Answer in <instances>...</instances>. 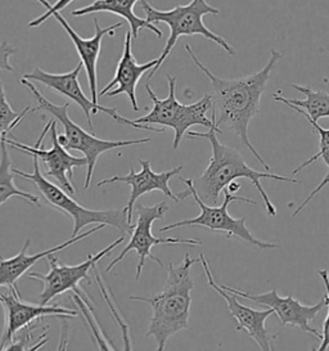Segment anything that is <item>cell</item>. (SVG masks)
Here are the masks:
<instances>
[{"instance_id": "22", "label": "cell", "mask_w": 329, "mask_h": 351, "mask_svg": "<svg viewBox=\"0 0 329 351\" xmlns=\"http://www.w3.org/2000/svg\"><path fill=\"white\" fill-rule=\"evenodd\" d=\"M7 134L3 135L0 139V206L5 204L12 197H19L29 202L31 205L40 207L39 197L23 192L14 184V173L12 170V160L8 152V145L5 142Z\"/></svg>"}, {"instance_id": "12", "label": "cell", "mask_w": 329, "mask_h": 351, "mask_svg": "<svg viewBox=\"0 0 329 351\" xmlns=\"http://www.w3.org/2000/svg\"><path fill=\"white\" fill-rule=\"evenodd\" d=\"M125 241V234L116 241H113L110 246L103 248L95 255H88V258L79 264V265H63L60 264L57 256L51 254L47 256L49 263V271L47 274H40L36 271H32L29 274L31 279L40 280L42 283V291L39 295L41 305H48L51 300L56 299L62 293H66L69 291H77L80 289L79 285L82 280L89 278V271L92 270L98 261L111 254L113 248L117 247ZM89 280V279H88Z\"/></svg>"}, {"instance_id": "23", "label": "cell", "mask_w": 329, "mask_h": 351, "mask_svg": "<svg viewBox=\"0 0 329 351\" xmlns=\"http://www.w3.org/2000/svg\"><path fill=\"white\" fill-rule=\"evenodd\" d=\"M288 107H291L292 110H295V111L298 112V114H302V116L308 120V123L311 124V126L315 129L317 134L319 135V145H320V149H319L318 154L313 156V157H310L308 161L302 162L301 165L296 167V169L292 171V176H296L298 171L304 170V169H305V167H308V166L313 165L315 161H318L320 158H321V160L324 161V164L329 167V129H324V128H321V126L318 124V121L311 120V119L308 117V114H305L301 108L295 107V106H288Z\"/></svg>"}, {"instance_id": "13", "label": "cell", "mask_w": 329, "mask_h": 351, "mask_svg": "<svg viewBox=\"0 0 329 351\" xmlns=\"http://www.w3.org/2000/svg\"><path fill=\"white\" fill-rule=\"evenodd\" d=\"M0 305L4 310V330L0 341V350H5L14 336L35 320L45 317H56L62 319L77 317L76 310L61 308L58 305L49 306L25 302L21 298L17 286L8 289V293L5 295L0 293Z\"/></svg>"}, {"instance_id": "17", "label": "cell", "mask_w": 329, "mask_h": 351, "mask_svg": "<svg viewBox=\"0 0 329 351\" xmlns=\"http://www.w3.org/2000/svg\"><path fill=\"white\" fill-rule=\"evenodd\" d=\"M51 17H54L57 21L60 22L64 32L70 36L72 44L75 45L77 54L80 56V62L82 63V67L85 69L88 83H89V89L92 94V101L94 104H98V75H97V66H98V58L101 54V48H102L103 38L106 35L113 36L114 32L123 26V22H117L114 25H111L108 27H101L98 19H94V25H95V34L89 39H84L77 32L72 29L71 25L67 22V20L62 16L60 12H54Z\"/></svg>"}, {"instance_id": "15", "label": "cell", "mask_w": 329, "mask_h": 351, "mask_svg": "<svg viewBox=\"0 0 329 351\" xmlns=\"http://www.w3.org/2000/svg\"><path fill=\"white\" fill-rule=\"evenodd\" d=\"M199 261L202 263V267L205 270L208 286L216 291L223 299L226 300L229 314L236 322V330H245L247 335L256 342L257 346L261 350H271L270 336L267 333L265 323H267V318L271 314H274L273 309L269 308V309L265 310H255L249 308V306H246V305H242L238 301V296H236L232 292H229V291H226L216 283L211 268H210V264L206 260L204 254L199 255Z\"/></svg>"}, {"instance_id": "29", "label": "cell", "mask_w": 329, "mask_h": 351, "mask_svg": "<svg viewBox=\"0 0 329 351\" xmlns=\"http://www.w3.org/2000/svg\"><path fill=\"white\" fill-rule=\"evenodd\" d=\"M327 184H329V173L327 174V176H324V179H323V180L319 183V186H317V188H315V189H314V191H313L310 195H308V198H306V199H305V201H304V202H302V204H301V205H300V206L296 208V211L293 213V217H297L298 214H300V213L304 210V207L308 206V202H310V201H311L314 197L317 196L319 192H320V191H321L324 186H327Z\"/></svg>"}, {"instance_id": "14", "label": "cell", "mask_w": 329, "mask_h": 351, "mask_svg": "<svg viewBox=\"0 0 329 351\" xmlns=\"http://www.w3.org/2000/svg\"><path fill=\"white\" fill-rule=\"evenodd\" d=\"M221 287L234 293L238 298L254 301L260 305H265L267 308L273 309V311L277 314L279 320L282 322V324L298 327L302 332L310 333L319 340H321V335L310 326V322L315 320L319 313L327 306V304H328L327 295H324L318 304L308 306V305H304L302 302H300L297 299H295L292 295H289L287 298L279 296L277 289H273L267 293L252 295L248 292H243L241 289H232L226 285H221Z\"/></svg>"}, {"instance_id": "9", "label": "cell", "mask_w": 329, "mask_h": 351, "mask_svg": "<svg viewBox=\"0 0 329 351\" xmlns=\"http://www.w3.org/2000/svg\"><path fill=\"white\" fill-rule=\"evenodd\" d=\"M10 135L5 136V142L10 148H14L26 155L36 156L41 164L47 167L44 176L54 178L67 193L71 196L75 195L76 189L72 182L73 170L82 166L86 167V158L70 155L67 149L60 143L56 119L45 125L34 147L10 139Z\"/></svg>"}, {"instance_id": "1", "label": "cell", "mask_w": 329, "mask_h": 351, "mask_svg": "<svg viewBox=\"0 0 329 351\" xmlns=\"http://www.w3.org/2000/svg\"><path fill=\"white\" fill-rule=\"evenodd\" d=\"M185 51L192 58L197 69L205 75L212 85V114H215L216 126L220 128L224 125L229 130H232L239 138L242 145L269 171L270 166L267 165L265 160L260 156L249 141L248 126L254 117L260 112L261 97L267 89L274 67L283 58V54L276 49H271L267 64L260 71L238 79H221L211 73L199 61L189 44H185Z\"/></svg>"}, {"instance_id": "18", "label": "cell", "mask_w": 329, "mask_h": 351, "mask_svg": "<svg viewBox=\"0 0 329 351\" xmlns=\"http://www.w3.org/2000/svg\"><path fill=\"white\" fill-rule=\"evenodd\" d=\"M132 32H126L125 43H123V52L120 61L117 63V69L114 73V77L110 84L98 93L99 97H117L120 94H126L134 111H139L138 99H136V85L142 79L144 73L151 71L157 64V58L147 63H138L133 54L132 48Z\"/></svg>"}, {"instance_id": "16", "label": "cell", "mask_w": 329, "mask_h": 351, "mask_svg": "<svg viewBox=\"0 0 329 351\" xmlns=\"http://www.w3.org/2000/svg\"><path fill=\"white\" fill-rule=\"evenodd\" d=\"M142 165V171L135 173L133 167L130 169V173L127 176H114L112 178H107L99 180L97 183V186H107V184H112V183H125L127 186H132V193L130 198L127 202V223L133 226V213L134 206L136 204V201L139 199V197L143 196L145 193L154 192V191H160L162 192L164 196L169 197L170 199H173L174 202H180L179 198L176 197L174 192L171 191V188L169 186V182L176 176H180L182 170L184 169V166L179 165L164 173H154L151 167V162L147 160H139L138 161Z\"/></svg>"}, {"instance_id": "24", "label": "cell", "mask_w": 329, "mask_h": 351, "mask_svg": "<svg viewBox=\"0 0 329 351\" xmlns=\"http://www.w3.org/2000/svg\"><path fill=\"white\" fill-rule=\"evenodd\" d=\"M30 111V107H26L21 114L13 111L10 102L7 101L3 82L0 80V139L3 135H10L12 130L20 124L22 119Z\"/></svg>"}, {"instance_id": "11", "label": "cell", "mask_w": 329, "mask_h": 351, "mask_svg": "<svg viewBox=\"0 0 329 351\" xmlns=\"http://www.w3.org/2000/svg\"><path fill=\"white\" fill-rule=\"evenodd\" d=\"M82 62L77 63V66L73 70L66 73H47L39 67H36L32 73L23 75V79L41 83L42 85L48 86L49 89H53L57 93L62 94V95L67 97L69 99H71L72 102L77 104L84 111L90 129H93L92 114L103 112V114L112 117L113 120L117 121L119 124L129 125L135 129H142V130H148V132H154V133H164V130L162 128H154L152 125L135 124L133 120H129L119 114L117 107H104L99 104H94L92 99H89L85 95L80 82H79V75L82 73Z\"/></svg>"}, {"instance_id": "6", "label": "cell", "mask_w": 329, "mask_h": 351, "mask_svg": "<svg viewBox=\"0 0 329 351\" xmlns=\"http://www.w3.org/2000/svg\"><path fill=\"white\" fill-rule=\"evenodd\" d=\"M34 171L25 173L19 169H13L16 176L23 178L34 183L39 189L42 198L56 208L61 210L73 220V230L72 237L77 236L82 230V228L90 224H106L110 227L116 228L123 234H130L133 232L134 226L127 223V210L123 208H114V210H90L82 206L73 197L67 193L61 186H56L48 180V178L41 174L40 161L35 155H31Z\"/></svg>"}, {"instance_id": "5", "label": "cell", "mask_w": 329, "mask_h": 351, "mask_svg": "<svg viewBox=\"0 0 329 351\" xmlns=\"http://www.w3.org/2000/svg\"><path fill=\"white\" fill-rule=\"evenodd\" d=\"M141 1H142V8L145 13L147 22H149V23L164 22L170 27V35H169L167 42L164 44V51L157 58V64L148 75V80L152 79L156 73L160 70V67L166 61L169 54L174 49L175 44L182 36L201 35L207 40H211L217 45H220L229 56H234L236 51L232 48V45L226 42L224 38H221L220 35H217L206 27L204 16L206 14L217 16L220 13L217 8L211 7L206 0H192L186 5H176L171 11H158L152 5H149L148 1H145V0H141Z\"/></svg>"}, {"instance_id": "30", "label": "cell", "mask_w": 329, "mask_h": 351, "mask_svg": "<svg viewBox=\"0 0 329 351\" xmlns=\"http://www.w3.org/2000/svg\"><path fill=\"white\" fill-rule=\"evenodd\" d=\"M226 189L230 192V193H236V191H239L241 189V184L239 183H236V180H233V182H230L228 186H226Z\"/></svg>"}, {"instance_id": "19", "label": "cell", "mask_w": 329, "mask_h": 351, "mask_svg": "<svg viewBox=\"0 0 329 351\" xmlns=\"http://www.w3.org/2000/svg\"><path fill=\"white\" fill-rule=\"evenodd\" d=\"M106 224H98L97 227L93 228L88 232L84 233H79L77 236L71 237V239L63 242L62 245H58L56 247L48 248L45 251H41L38 254H32L29 255L27 251L31 245V239H26L25 245L21 248L20 252L13 256V258H4L0 255V287H7V289H12L14 286H17V280L29 270L32 268L39 260L41 258H47L48 255L51 254H57L64 248L70 247L72 245L77 243L79 241H82L84 238L89 237L94 234L95 232L101 230L103 228H106Z\"/></svg>"}, {"instance_id": "8", "label": "cell", "mask_w": 329, "mask_h": 351, "mask_svg": "<svg viewBox=\"0 0 329 351\" xmlns=\"http://www.w3.org/2000/svg\"><path fill=\"white\" fill-rule=\"evenodd\" d=\"M179 179L186 186V189L183 192L175 193L176 197L179 198V201H183L188 197H193L197 205L201 208V214L198 217L193 219H185L182 221H176L173 224L164 226L160 229V232H169L176 228L180 227H204L212 230V232H226V238L236 237L241 241L246 242L248 245L258 248V250H269V248H277L278 245L274 243H269V242H263L260 239H257L247 228V217H241V219H234L230 217V214L228 213V207L232 202H243L248 205H256V201L245 198V197L233 196V193H230L226 188L223 189L224 193V202L221 206H211L207 205L201 199V197L198 196L197 191H195V184H193V179H183L179 176Z\"/></svg>"}, {"instance_id": "10", "label": "cell", "mask_w": 329, "mask_h": 351, "mask_svg": "<svg viewBox=\"0 0 329 351\" xmlns=\"http://www.w3.org/2000/svg\"><path fill=\"white\" fill-rule=\"evenodd\" d=\"M134 210L138 214V220L136 224L134 226L133 232L130 233V241L127 246L123 248V251L119 254V256L113 258L112 261L108 264L106 269L107 273H110L120 261H123V258L130 252L135 251L138 254V265H136V274L135 279L139 280L142 271H143L145 260L151 258L154 263H157L160 267L164 268V263L158 258H156L152 254V247L158 246V245H189V246H202L204 242L198 239H184V238H157L152 234V224L157 220H164V214L170 210V206L162 201L154 206H144L142 204H138L134 206Z\"/></svg>"}, {"instance_id": "4", "label": "cell", "mask_w": 329, "mask_h": 351, "mask_svg": "<svg viewBox=\"0 0 329 351\" xmlns=\"http://www.w3.org/2000/svg\"><path fill=\"white\" fill-rule=\"evenodd\" d=\"M20 83L26 86L30 93L35 97L38 107L31 108L32 112L40 111L45 114H51L53 119L57 120L63 128V135H58V141L67 151H80L84 157L86 158V179H85V189H89L92 184L93 174L94 169L97 165V161L99 156L104 152L112 151L116 148L127 147V145H143L149 143V138H142V139H134V141H106L99 139L95 135L85 132L82 126L73 123L69 116V108L70 104H64L63 106H57L48 101L39 89L31 83L27 79H21Z\"/></svg>"}, {"instance_id": "7", "label": "cell", "mask_w": 329, "mask_h": 351, "mask_svg": "<svg viewBox=\"0 0 329 351\" xmlns=\"http://www.w3.org/2000/svg\"><path fill=\"white\" fill-rule=\"evenodd\" d=\"M169 82V95L164 99H160L149 84L145 85V90L149 95L154 108L149 114L133 120L135 124L158 125L174 129V143L173 148L178 149L182 143L184 135L193 125H202L207 129H211L215 124V114H212L211 120L207 119V112L212 110V97L205 94L199 101L192 104H180L176 99V82L175 76L166 75Z\"/></svg>"}, {"instance_id": "2", "label": "cell", "mask_w": 329, "mask_h": 351, "mask_svg": "<svg viewBox=\"0 0 329 351\" xmlns=\"http://www.w3.org/2000/svg\"><path fill=\"white\" fill-rule=\"evenodd\" d=\"M221 133V129L217 128L215 124L211 129H208L207 133H198V132H188V138H204L210 142L211 145V157L208 166L204 171V174L198 179L193 180L195 191L201 199L207 205H216L219 202L220 195L226 186L236 180L238 178H246L252 182L258 193L263 197V201L265 204L267 215L269 217H277V208L270 201L267 196V191L261 186V179H273L278 182H286L292 184H301V182L295 178L277 176V174H267L256 171L255 169L247 165L245 158L242 155L232 147L223 145L217 134Z\"/></svg>"}, {"instance_id": "3", "label": "cell", "mask_w": 329, "mask_h": 351, "mask_svg": "<svg viewBox=\"0 0 329 351\" xmlns=\"http://www.w3.org/2000/svg\"><path fill=\"white\" fill-rule=\"evenodd\" d=\"M199 258H193L185 254L179 265L170 264L164 289L152 298L130 296L132 301H141L151 305L152 317L149 320L147 337H154L157 350H164L167 340L180 330L189 328V314L192 305L191 292L195 289L192 268Z\"/></svg>"}, {"instance_id": "25", "label": "cell", "mask_w": 329, "mask_h": 351, "mask_svg": "<svg viewBox=\"0 0 329 351\" xmlns=\"http://www.w3.org/2000/svg\"><path fill=\"white\" fill-rule=\"evenodd\" d=\"M93 270H94L95 278H97V282H98V285H99V287H101V292H102L103 296H104V299H106V301H107V304H108L110 309H111V311H112V314L114 315V318H116V320H117V323H119V324H120V327L123 328V340H125V349H126V350H132V345H130V336H129V328H127V326L123 323V320L120 318L119 313H117L116 309H114L112 301L110 300L108 292H107V289H106V287H104V283H103L102 279H101V276H99L98 270H97L95 267L93 268Z\"/></svg>"}, {"instance_id": "27", "label": "cell", "mask_w": 329, "mask_h": 351, "mask_svg": "<svg viewBox=\"0 0 329 351\" xmlns=\"http://www.w3.org/2000/svg\"><path fill=\"white\" fill-rule=\"evenodd\" d=\"M318 274L320 276L321 280H323V283H324V287H326V295L328 298V304H327L328 313H327V317H326V320L323 323L321 342H320V345H319L315 350L324 351L327 350L329 348V271L327 269H321V270H318Z\"/></svg>"}, {"instance_id": "21", "label": "cell", "mask_w": 329, "mask_h": 351, "mask_svg": "<svg viewBox=\"0 0 329 351\" xmlns=\"http://www.w3.org/2000/svg\"><path fill=\"white\" fill-rule=\"evenodd\" d=\"M292 88L304 94L305 99H289L282 95L279 90L273 94V99L286 106H295L301 108L314 121H319L323 117H329V93L323 90H314L310 86L292 84Z\"/></svg>"}, {"instance_id": "28", "label": "cell", "mask_w": 329, "mask_h": 351, "mask_svg": "<svg viewBox=\"0 0 329 351\" xmlns=\"http://www.w3.org/2000/svg\"><path fill=\"white\" fill-rule=\"evenodd\" d=\"M17 52L14 47H12L8 42L0 43V70L13 73L14 67L10 64V58Z\"/></svg>"}, {"instance_id": "26", "label": "cell", "mask_w": 329, "mask_h": 351, "mask_svg": "<svg viewBox=\"0 0 329 351\" xmlns=\"http://www.w3.org/2000/svg\"><path fill=\"white\" fill-rule=\"evenodd\" d=\"M38 1L40 3L41 5H44L47 8V13H44L40 17L35 19L34 21H31L29 23V27H39L41 23L47 21L54 12L63 11L64 8H67L72 1H75V0H57L53 4H51L48 0H38Z\"/></svg>"}, {"instance_id": "20", "label": "cell", "mask_w": 329, "mask_h": 351, "mask_svg": "<svg viewBox=\"0 0 329 351\" xmlns=\"http://www.w3.org/2000/svg\"><path fill=\"white\" fill-rule=\"evenodd\" d=\"M138 1L141 0H95L92 4L75 10L71 13L75 17H82V16L98 13V12H110L113 14L121 16L127 21L130 25V32L133 39H136L138 34L143 29H148L149 32H154L157 38H162V32L158 27H156L154 23H149L143 19H139L134 13V7Z\"/></svg>"}]
</instances>
